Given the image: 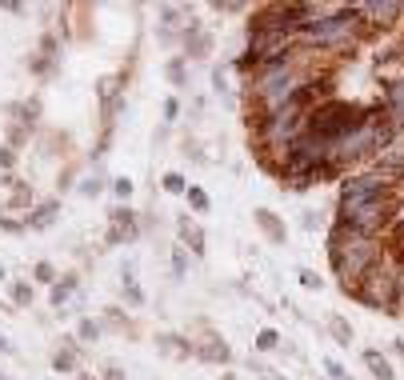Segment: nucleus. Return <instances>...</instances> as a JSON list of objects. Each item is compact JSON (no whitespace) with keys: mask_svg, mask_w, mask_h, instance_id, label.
Listing matches in <instances>:
<instances>
[{"mask_svg":"<svg viewBox=\"0 0 404 380\" xmlns=\"http://www.w3.org/2000/svg\"><path fill=\"white\" fill-rule=\"evenodd\" d=\"M384 257H388V248H384L381 236H364V233L344 228V224H332V233H328V260H332V272L340 280V292H357V284Z\"/></svg>","mask_w":404,"mask_h":380,"instance_id":"f257e3e1","label":"nucleus"},{"mask_svg":"<svg viewBox=\"0 0 404 380\" xmlns=\"http://www.w3.org/2000/svg\"><path fill=\"white\" fill-rule=\"evenodd\" d=\"M364 28H369V24H364V16H360V4H337V12H328V16H320V21L304 24L301 45L325 48V52H348Z\"/></svg>","mask_w":404,"mask_h":380,"instance_id":"f03ea898","label":"nucleus"},{"mask_svg":"<svg viewBox=\"0 0 404 380\" xmlns=\"http://www.w3.org/2000/svg\"><path fill=\"white\" fill-rule=\"evenodd\" d=\"M400 213V192H381V196H340L337 204V224L352 228V233L376 236Z\"/></svg>","mask_w":404,"mask_h":380,"instance_id":"7ed1b4c3","label":"nucleus"},{"mask_svg":"<svg viewBox=\"0 0 404 380\" xmlns=\"http://www.w3.org/2000/svg\"><path fill=\"white\" fill-rule=\"evenodd\" d=\"M369 116H372V108H364V104H348V101H337V96H325V101H316L313 112H308V133L328 140V145H337L348 133H357Z\"/></svg>","mask_w":404,"mask_h":380,"instance_id":"20e7f679","label":"nucleus"},{"mask_svg":"<svg viewBox=\"0 0 404 380\" xmlns=\"http://www.w3.org/2000/svg\"><path fill=\"white\" fill-rule=\"evenodd\" d=\"M396 272H400V260L384 257L381 264L357 284L352 296H357L360 304H369V308H376V313H396Z\"/></svg>","mask_w":404,"mask_h":380,"instance_id":"39448f33","label":"nucleus"},{"mask_svg":"<svg viewBox=\"0 0 404 380\" xmlns=\"http://www.w3.org/2000/svg\"><path fill=\"white\" fill-rule=\"evenodd\" d=\"M136 216H140V213H133L128 204H116L113 213H108V236H104V240H108L113 248H116V245H133L136 236L145 233Z\"/></svg>","mask_w":404,"mask_h":380,"instance_id":"423d86ee","label":"nucleus"},{"mask_svg":"<svg viewBox=\"0 0 404 380\" xmlns=\"http://www.w3.org/2000/svg\"><path fill=\"white\" fill-rule=\"evenodd\" d=\"M360 16H364V24H372V28H393V24L404 16V4H400V0H381V4H360Z\"/></svg>","mask_w":404,"mask_h":380,"instance_id":"0eeeda50","label":"nucleus"},{"mask_svg":"<svg viewBox=\"0 0 404 380\" xmlns=\"http://www.w3.org/2000/svg\"><path fill=\"white\" fill-rule=\"evenodd\" d=\"M384 116H388V124L396 133H404V77L384 89Z\"/></svg>","mask_w":404,"mask_h":380,"instance_id":"6e6552de","label":"nucleus"},{"mask_svg":"<svg viewBox=\"0 0 404 380\" xmlns=\"http://www.w3.org/2000/svg\"><path fill=\"white\" fill-rule=\"evenodd\" d=\"M52 369L64 372V376H72V372L80 369V340L77 336H64V340H60V348L52 352Z\"/></svg>","mask_w":404,"mask_h":380,"instance_id":"1a4fd4ad","label":"nucleus"},{"mask_svg":"<svg viewBox=\"0 0 404 380\" xmlns=\"http://www.w3.org/2000/svg\"><path fill=\"white\" fill-rule=\"evenodd\" d=\"M60 216V201H45V204H36L33 213L24 216V228H33V233H45V228H52Z\"/></svg>","mask_w":404,"mask_h":380,"instance_id":"9d476101","label":"nucleus"},{"mask_svg":"<svg viewBox=\"0 0 404 380\" xmlns=\"http://www.w3.org/2000/svg\"><path fill=\"white\" fill-rule=\"evenodd\" d=\"M252 220H257V228L269 236L272 245H284V236H288V233H284V220L272 213V208H257V213H252Z\"/></svg>","mask_w":404,"mask_h":380,"instance_id":"9b49d317","label":"nucleus"},{"mask_svg":"<svg viewBox=\"0 0 404 380\" xmlns=\"http://www.w3.org/2000/svg\"><path fill=\"white\" fill-rule=\"evenodd\" d=\"M196 357L208 360V364H228V360H232V348H228L220 336H204L201 345H196Z\"/></svg>","mask_w":404,"mask_h":380,"instance_id":"f8f14e48","label":"nucleus"},{"mask_svg":"<svg viewBox=\"0 0 404 380\" xmlns=\"http://www.w3.org/2000/svg\"><path fill=\"white\" fill-rule=\"evenodd\" d=\"M176 233H180V245L189 248V252L204 257V228H201V224L189 220V216H180V220H176Z\"/></svg>","mask_w":404,"mask_h":380,"instance_id":"ddd939ff","label":"nucleus"},{"mask_svg":"<svg viewBox=\"0 0 404 380\" xmlns=\"http://www.w3.org/2000/svg\"><path fill=\"white\" fill-rule=\"evenodd\" d=\"M157 348L164 357H176V360L196 357V340H189V336H157Z\"/></svg>","mask_w":404,"mask_h":380,"instance_id":"4468645a","label":"nucleus"},{"mask_svg":"<svg viewBox=\"0 0 404 380\" xmlns=\"http://www.w3.org/2000/svg\"><path fill=\"white\" fill-rule=\"evenodd\" d=\"M180 45H184V56H208L213 52V36L204 33L201 24H192L189 33L180 36Z\"/></svg>","mask_w":404,"mask_h":380,"instance_id":"2eb2a0df","label":"nucleus"},{"mask_svg":"<svg viewBox=\"0 0 404 380\" xmlns=\"http://www.w3.org/2000/svg\"><path fill=\"white\" fill-rule=\"evenodd\" d=\"M372 164H381V168H393V172H400V177H404V136H396L393 145L384 148L381 157L372 160Z\"/></svg>","mask_w":404,"mask_h":380,"instance_id":"dca6fc26","label":"nucleus"},{"mask_svg":"<svg viewBox=\"0 0 404 380\" xmlns=\"http://www.w3.org/2000/svg\"><path fill=\"white\" fill-rule=\"evenodd\" d=\"M21 208H28L33 213V184H24V180H16L9 192V204H4V213H21Z\"/></svg>","mask_w":404,"mask_h":380,"instance_id":"f3484780","label":"nucleus"},{"mask_svg":"<svg viewBox=\"0 0 404 380\" xmlns=\"http://www.w3.org/2000/svg\"><path fill=\"white\" fill-rule=\"evenodd\" d=\"M364 369H369L376 380H396V372H393V364H388V357H381L376 348H369V352H364Z\"/></svg>","mask_w":404,"mask_h":380,"instance_id":"a211bd4d","label":"nucleus"},{"mask_svg":"<svg viewBox=\"0 0 404 380\" xmlns=\"http://www.w3.org/2000/svg\"><path fill=\"white\" fill-rule=\"evenodd\" d=\"M108 184H113V180H104V172H89V177L77 184V192H80V196H89V201H96Z\"/></svg>","mask_w":404,"mask_h":380,"instance_id":"6ab92c4d","label":"nucleus"},{"mask_svg":"<svg viewBox=\"0 0 404 380\" xmlns=\"http://www.w3.org/2000/svg\"><path fill=\"white\" fill-rule=\"evenodd\" d=\"M120 84H124V77H101V80H96V96H101V104L124 101V96H120Z\"/></svg>","mask_w":404,"mask_h":380,"instance_id":"aec40b11","label":"nucleus"},{"mask_svg":"<svg viewBox=\"0 0 404 380\" xmlns=\"http://www.w3.org/2000/svg\"><path fill=\"white\" fill-rule=\"evenodd\" d=\"M72 292H77V276H60L57 284L48 289V301H52V308H60V304H64Z\"/></svg>","mask_w":404,"mask_h":380,"instance_id":"412c9836","label":"nucleus"},{"mask_svg":"<svg viewBox=\"0 0 404 380\" xmlns=\"http://www.w3.org/2000/svg\"><path fill=\"white\" fill-rule=\"evenodd\" d=\"M328 332H332V340H337V345H352V325H348L344 316H328Z\"/></svg>","mask_w":404,"mask_h":380,"instance_id":"4be33fe9","label":"nucleus"},{"mask_svg":"<svg viewBox=\"0 0 404 380\" xmlns=\"http://www.w3.org/2000/svg\"><path fill=\"white\" fill-rule=\"evenodd\" d=\"M184 196H189V208L192 213H208V208H213V201H208V192L204 189H196V184H189V192H184Z\"/></svg>","mask_w":404,"mask_h":380,"instance_id":"5701e85b","label":"nucleus"},{"mask_svg":"<svg viewBox=\"0 0 404 380\" xmlns=\"http://www.w3.org/2000/svg\"><path fill=\"white\" fill-rule=\"evenodd\" d=\"M164 77H169L176 89L184 84V80H189V65H184V56H172L169 65H164Z\"/></svg>","mask_w":404,"mask_h":380,"instance_id":"b1692460","label":"nucleus"},{"mask_svg":"<svg viewBox=\"0 0 404 380\" xmlns=\"http://www.w3.org/2000/svg\"><path fill=\"white\" fill-rule=\"evenodd\" d=\"M101 332H104V325H96V320H89V316H84V320L77 325V340H80V345H92V340H101Z\"/></svg>","mask_w":404,"mask_h":380,"instance_id":"393cba45","label":"nucleus"},{"mask_svg":"<svg viewBox=\"0 0 404 380\" xmlns=\"http://www.w3.org/2000/svg\"><path fill=\"white\" fill-rule=\"evenodd\" d=\"M257 348H260V352L281 348V332H276V328H260V332H257Z\"/></svg>","mask_w":404,"mask_h":380,"instance_id":"a878e982","label":"nucleus"},{"mask_svg":"<svg viewBox=\"0 0 404 380\" xmlns=\"http://www.w3.org/2000/svg\"><path fill=\"white\" fill-rule=\"evenodd\" d=\"M184 272H189V248H176L172 252V276L184 280Z\"/></svg>","mask_w":404,"mask_h":380,"instance_id":"bb28decb","label":"nucleus"},{"mask_svg":"<svg viewBox=\"0 0 404 380\" xmlns=\"http://www.w3.org/2000/svg\"><path fill=\"white\" fill-rule=\"evenodd\" d=\"M57 65H60V60H48V56H40V52H36L33 60H28V68H33L36 77H48V72H52Z\"/></svg>","mask_w":404,"mask_h":380,"instance_id":"cd10ccee","label":"nucleus"},{"mask_svg":"<svg viewBox=\"0 0 404 380\" xmlns=\"http://www.w3.org/2000/svg\"><path fill=\"white\" fill-rule=\"evenodd\" d=\"M108 192H113L116 201H128V196H133V180H128V177H116L113 184H108Z\"/></svg>","mask_w":404,"mask_h":380,"instance_id":"c85d7f7f","label":"nucleus"},{"mask_svg":"<svg viewBox=\"0 0 404 380\" xmlns=\"http://www.w3.org/2000/svg\"><path fill=\"white\" fill-rule=\"evenodd\" d=\"M33 276L40 280V284H48V289H52V284H57V269H52V264H48V260H40V264H36V269H33Z\"/></svg>","mask_w":404,"mask_h":380,"instance_id":"c756f323","label":"nucleus"},{"mask_svg":"<svg viewBox=\"0 0 404 380\" xmlns=\"http://www.w3.org/2000/svg\"><path fill=\"white\" fill-rule=\"evenodd\" d=\"M160 184H164V192H189V180L180 177V172H164Z\"/></svg>","mask_w":404,"mask_h":380,"instance_id":"7c9ffc66","label":"nucleus"},{"mask_svg":"<svg viewBox=\"0 0 404 380\" xmlns=\"http://www.w3.org/2000/svg\"><path fill=\"white\" fill-rule=\"evenodd\" d=\"M124 301L133 304V308H140V304H145V292H140V284H136V280H128V284H124Z\"/></svg>","mask_w":404,"mask_h":380,"instance_id":"2f4dec72","label":"nucleus"},{"mask_svg":"<svg viewBox=\"0 0 404 380\" xmlns=\"http://www.w3.org/2000/svg\"><path fill=\"white\" fill-rule=\"evenodd\" d=\"M296 280H301V284H304V289H308V292H316V289H320V284H325V280L316 276L313 269H301V272H296Z\"/></svg>","mask_w":404,"mask_h":380,"instance_id":"473e14b6","label":"nucleus"},{"mask_svg":"<svg viewBox=\"0 0 404 380\" xmlns=\"http://www.w3.org/2000/svg\"><path fill=\"white\" fill-rule=\"evenodd\" d=\"M108 328H120V332H133V325H128V316H124L120 308H108Z\"/></svg>","mask_w":404,"mask_h":380,"instance_id":"72a5a7b5","label":"nucleus"},{"mask_svg":"<svg viewBox=\"0 0 404 380\" xmlns=\"http://www.w3.org/2000/svg\"><path fill=\"white\" fill-rule=\"evenodd\" d=\"M12 304H33V284H12Z\"/></svg>","mask_w":404,"mask_h":380,"instance_id":"f704fd0d","label":"nucleus"},{"mask_svg":"<svg viewBox=\"0 0 404 380\" xmlns=\"http://www.w3.org/2000/svg\"><path fill=\"white\" fill-rule=\"evenodd\" d=\"M0 168H4V177H9L12 168H16V148H12V145L0 148Z\"/></svg>","mask_w":404,"mask_h":380,"instance_id":"c9c22d12","label":"nucleus"},{"mask_svg":"<svg viewBox=\"0 0 404 380\" xmlns=\"http://www.w3.org/2000/svg\"><path fill=\"white\" fill-rule=\"evenodd\" d=\"M301 228H304V233H316V228H320V213H313V208L301 213Z\"/></svg>","mask_w":404,"mask_h":380,"instance_id":"e433bc0d","label":"nucleus"},{"mask_svg":"<svg viewBox=\"0 0 404 380\" xmlns=\"http://www.w3.org/2000/svg\"><path fill=\"white\" fill-rule=\"evenodd\" d=\"M213 84H216V92H228V68H220V65L213 68Z\"/></svg>","mask_w":404,"mask_h":380,"instance_id":"4c0bfd02","label":"nucleus"},{"mask_svg":"<svg viewBox=\"0 0 404 380\" xmlns=\"http://www.w3.org/2000/svg\"><path fill=\"white\" fill-rule=\"evenodd\" d=\"M325 372L332 380H348V372H344V364H340V360H325Z\"/></svg>","mask_w":404,"mask_h":380,"instance_id":"58836bf2","label":"nucleus"},{"mask_svg":"<svg viewBox=\"0 0 404 380\" xmlns=\"http://www.w3.org/2000/svg\"><path fill=\"white\" fill-rule=\"evenodd\" d=\"M176 116H180V101L169 96V101H164V121H176Z\"/></svg>","mask_w":404,"mask_h":380,"instance_id":"ea45409f","label":"nucleus"},{"mask_svg":"<svg viewBox=\"0 0 404 380\" xmlns=\"http://www.w3.org/2000/svg\"><path fill=\"white\" fill-rule=\"evenodd\" d=\"M72 180H77V168H64V172H60V184H57V189H60V192L72 189Z\"/></svg>","mask_w":404,"mask_h":380,"instance_id":"a19ab883","label":"nucleus"},{"mask_svg":"<svg viewBox=\"0 0 404 380\" xmlns=\"http://www.w3.org/2000/svg\"><path fill=\"white\" fill-rule=\"evenodd\" d=\"M0 228H4V233H24V220H12V216H4V220H0Z\"/></svg>","mask_w":404,"mask_h":380,"instance_id":"79ce46f5","label":"nucleus"},{"mask_svg":"<svg viewBox=\"0 0 404 380\" xmlns=\"http://www.w3.org/2000/svg\"><path fill=\"white\" fill-rule=\"evenodd\" d=\"M184 152H189V157L196 160V164H208V157H204V152H201L196 145H184Z\"/></svg>","mask_w":404,"mask_h":380,"instance_id":"37998d69","label":"nucleus"},{"mask_svg":"<svg viewBox=\"0 0 404 380\" xmlns=\"http://www.w3.org/2000/svg\"><path fill=\"white\" fill-rule=\"evenodd\" d=\"M108 380H124V372L120 369H108Z\"/></svg>","mask_w":404,"mask_h":380,"instance_id":"c03bdc74","label":"nucleus"},{"mask_svg":"<svg viewBox=\"0 0 404 380\" xmlns=\"http://www.w3.org/2000/svg\"><path fill=\"white\" fill-rule=\"evenodd\" d=\"M0 352H12V345L4 340V336H0Z\"/></svg>","mask_w":404,"mask_h":380,"instance_id":"a18cd8bd","label":"nucleus"},{"mask_svg":"<svg viewBox=\"0 0 404 380\" xmlns=\"http://www.w3.org/2000/svg\"><path fill=\"white\" fill-rule=\"evenodd\" d=\"M260 380H276V376H260Z\"/></svg>","mask_w":404,"mask_h":380,"instance_id":"49530a36","label":"nucleus"}]
</instances>
